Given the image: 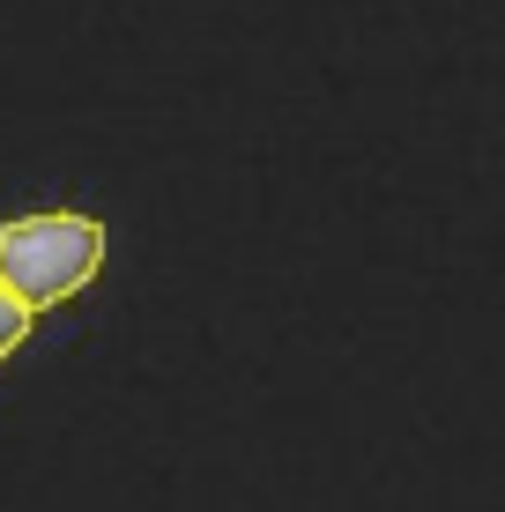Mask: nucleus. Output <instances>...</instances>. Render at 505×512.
Listing matches in <instances>:
<instances>
[{"label":"nucleus","instance_id":"f03ea898","mask_svg":"<svg viewBox=\"0 0 505 512\" xmlns=\"http://www.w3.org/2000/svg\"><path fill=\"white\" fill-rule=\"evenodd\" d=\"M30 320H38V312H30L23 297H15L8 282H0V364H8L15 349H23V334H30Z\"/></svg>","mask_w":505,"mask_h":512},{"label":"nucleus","instance_id":"f257e3e1","mask_svg":"<svg viewBox=\"0 0 505 512\" xmlns=\"http://www.w3.org/2000/svg\"><path fill=\"white\" fill-rule=\"evenodd\" d=\"M97 268H104V223H90V216L45 208V216L0 223V282H8L30 312L67 305L75 290H90Z\"/></svg>","mask_w":505,"mask_h":512}]
</instances>
